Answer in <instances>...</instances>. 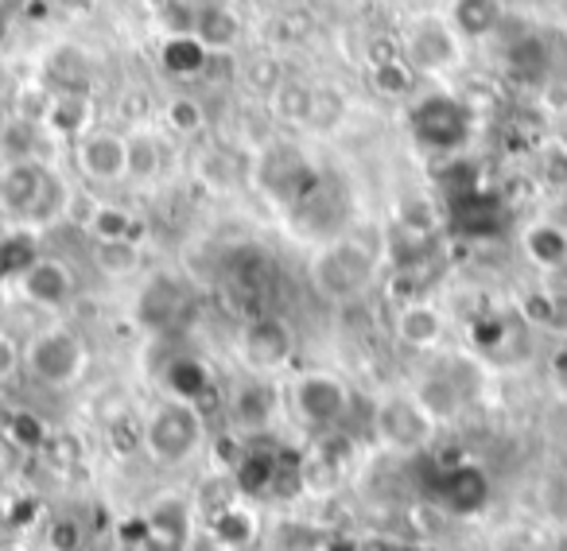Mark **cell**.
Returning <instances> with one entry per match:
<instances>
[{
	"label": "cell",
	"instance_id": "6da1fadb",
	"mask_svg": "<svg viewBox=\"0 0 567 551\" xmlns=\"http://www.w3.org/2000/svg\"><path fill=\"white\" fill-rule=\"evenodd\" d=\"M385 260V245L370 241L362 229H342L311 249L308 257V280L319 300L334 308H350L373 288Z\"/></svg>",
	"mask_w": 567,
	"mask_h": 551
},
{
	"label": "cell",
	"instance_id": "7a4b0ae2",
	"mask_svg": "<svg viewBox=\"0 0 567 551\" xmlns=\"http://www.w3.org/2000/svg\"><path fill=\"white\" fill-rule=\"evenodd\" d=\"M319 179L323 175L311 152L292 136H272L249 156V187L280 214H292L319 187Z\"/></svg>",
	"mask_w": 567,
	"mask_h": 551
},
{
	"label": "cell",
	"instance_id": "3957f363",
	"mask_svg": "<svg viewBox=\"0 0 567 551\" xmlns=\"http://www.w3.org/2000/svg\"><path fill=\"white\" fill-rule=\"evenodd\" d=\"M141 443L156 466H187L206 443V419L187 396H164L144 416Z\"/></svg>",
	"mask_w": 567,
	"mask_h": 551
},
{
	"label": "cell",
	"instance_id": "277c9868",
	"mask_svg": "<svg viewBox=\"0 0 567 551\" xmlns=\"http://www.w3.org/2000/svg\"><path fill=\"white\" fill-rule=\"evenodd\" d=\"M90 346L71 323H48L24 342V373L43 388H71L86 377Z\"/></svg>",
	"mask_w": 567,
	"mask_h": 551
},
{
	"label": "cell",
	"instance_id": "5b68a950",
	"mask_svg": "<svg viewBox=\"0 0 567 551\" xmlns=\"http://www.w3.org/2000/svg\"><path fill=\"white\" fill-rule=\"evenodd\" d=\"M370 432L381 447L396 455H416L435 439V419L416 401V393H385L370 408Z\"/></svg>",
	"mask_w": 567,
	"mask_h": 551
},
{
	"label": "cell",
	"instance_id": "8992f818",
	"mask_svg": "<svg viewBox=\"0 0 567 551\" xmlns=\"http://www.w3.org/2000/svg\"><path fill=\"white\" fill-rule=\"evenodd\" d=\"M401 55L420 79H435V74H451L463 66L466 43L455 35L443 12H424V17L409 20L401 32Z\"/></svg>",
	"mask_w": 567,
	"mask_h": 551
},
{
	"label": "cell",
	"instance_id": "52a82bcc",
	"mask_svg": "<svg viewBox=\"0 0 567 551\" xmlns=\"http://www.w3.org/2000/svg\"><path fill=\"white\" fill-rule=\"evenodd\" d=\"M350 404V385L339 377V373H327V370H308V373H296L292 385H288V408L296 412L303 427L311 432H339V424L347 419Z\"/></svg>",
	"mask_w": 567,
	"mask_h": 551
},
{
	"label": "cell",
	"instance_id": "ba28073f",
	"mask_svg": "<svg viewBox=\"0 0 567 551\" xmlns=\"http://www.w3.org/2000/svg\"><path fill=\"white\" fill-rule=\"evenodd\" d=\"M471 125H474L471 105L455 94L432 90V94L412 102V133L432 152H458L466 144V136H471Z\"/></svg>",
	"mask_w": 567,
	"mask_h": 551
},
{
	"label": "cell",
	"instance_id": "9c48e42d",
	"mask_svg": "<svg viewBox=\"0 0 567 551\" xmlns=\"http://www.w3.org/2000/svg\"><path fill=\"white\" fill-rule=\"evenodd\" d=\"M74 167L94 187H121L128 183V133L94 125L86 136L71 144Z\"/></svg>",
	"mask_w": 567,
	"mask_h": 551
},
{
	"label": "cell",
	"instance_id": "30bf717a",
	"mask_svg": "<svg viewBox=\"0 0 567 551\" xmlns=\"http://www.w3.org/2000/svg\"><path fill=\"white\" fill-rule=\"evenodd\" d=\"M17 292H20V300H28L32 308L59 315V311L71 308L74 295H79V276H74V268L66 264L63 257H32L20 268Z\"/></svg>",
	"mask_w": 567,
	"mask_h": 551
},
{
	"label": "cell",
	"instance_id": "8fae6325",
	"mask_svg": "<svg viewBox=\"0 0 567 551\" xmlns=\"http://www.w3.org/2000/svg\"><path fill=\"white\" fill-rule=\"evenodd\" d=\"M237 354H241L245 370H249L252 377H272V373H280L284 365L292 362L296 334L280 315H260L241 331Z\"/></svg>",
	"mask_w": 567,
	"mask_h": 551
},
{
	"label": "cell",
	"instance_id": "7c38bea8",
	"mask_svg": "<svg viewBox=\"0 0 567 551\" xmlns=\"http://www.w3.org/2000/svg\"><path fill=\"white\" fill-rule=\"evenodd\" d=\"M51 167L43 159H12V164H0V214L9 221H20L28 229L35 206L48 187Z\"/></svg>",
	"mask_w": 567,
	"mask_h": 551
},
{
	"label": "cell",
	"instance_id": "4fadbf2b",
	"mask_svg": "<svg viewBox=\"0 0 567 551\" xmlns=\"http://www.w3.org/2000/svg\"><path fill=\"white\" fill-rule=\"evenodd\" d=\"M443 17H447V24L455 28V35L466 48L497 40L505 32V24H509V12H505L502 0H451Z\"/></svg>",
	"mask_w": 567,
	"mask_h": 551
},
{
	"label": "cell",
	"instance_id": "5bb4252c",
	"mask_svg": "<svg viewBox=\"0 0 567 551\" xmlns=\"http://www.w3.org/2000/svg\"><path fill=\"white\" fill-rule=\"evenodd\" d=\"M447 334V315H443L435 303L427 300H409L396 308L393 315V339L396 346L404 350H416V354H427L435 350Z\"/></svg>",
	"mask_w": 567,
	"mask_h": 551
},
{
	"label": "cell",
	"instance_id": "9a60e30c",
	"mask_svg": "<svg viewBox=\"0 0 567 551\" xmlns=\"http://www.w3.org/2000/svg\"><path fill=\"white\" fill-rule=\"evenodd\" d=\"M190 35L206 48V55H234L245 40V24L229 4H203L195 12V24H190Z\"/></svg>",
	"mask_w": 567,
	"mask_h": 551
},
{
	"label": "cell",
	"instance_id": "2e32d148",
	"mask_svg": "<svg viewBox=\"0 0 567 551\" xmlns=\"http://www.w3.org/2000/svg\"><path fill=\"white\" fill-rule=\"evenodd\" d=\"M520 249L540 272H567V226L556 218H536L520 233Z\"/></svg>",
	"mask_w": 567,
	"mask_h": 551
},
{
	"label": "cell",
	"instance_id": "e0dca14e",
	"mask_svg": "<svg viewBox=\"0 0 567 551\" xmlns=\"http://www.w3.org/2000/svg\"><path fill=\"white\" fill-rule=\"evenodd\" d=\"M268 113L280 121L284 128H308L316 125V110H319V90L303 79H280L276 90L265 97Z\"/></svg>",
	"mask_w": 567,
	"mask_h": 551
},
{
	"label": "cell",
	"instance_id": "ac0fdd59",
	"mask_svg": "<svg viewBox=\"0 0 567 551\" xmlns=\"http://www.w3.org/2000/svg\"><path fill=\"white\" fill-rule=\"evenodd\" d=\"M40 128L55 141H79L94 128V102L90 94H51Z\"/></svg>",
	"mask_w": 567,
	"mask_h": 551
},
{
	"label": "cell",
	"instance_id": "d6986e66",
	"mask_svg": "<svg viewBox=\"0 0 567 551\" xmlns=\"http://www.w3.org/2000/svg\"><path fill=\"white\" fill-rule=\"evenodd\" d=\"M183 300H187V288H183L172 272H156L148 284H144L141 308H136V311H141L144 326H152V331H164V326H172L175 319H179Z\"/></svg>",
	"mask_w": 567,
	"mask_h": 551
},
{
	"label": "cell",
	"instance_id": "ffe728a7",
	"mask_svg": "<svg viewBox=\"0 0 567 551\" xmlns=\"http://www.w3.org/2000/svg\"><path fill=\"white\" fill-rule=\"evenodd\" d=\"M505 71H513L517 79L533 82V86H544L551 79V48L540 32H528L520 40H513L505 48Z\"/></svg>",
	"mask_w": 567,
	"mask_h": 551
},
{
	"label": "cell",
	"instance_id": "44dd1931",
	"mask_svg": "<svg viewBox=\"0 0 567 551\" xmlns=\"http://www.w3.org/2000/svg\"><path fill=\"white\" fill-rule=\"evenodd\" d=\"M90 260L105 280H128L144 268L141 237H125V241H94L90 245Z\"/></svg>",
	"mask_w": 567,
	"mask_h": 551
},
{
	"label": "cell",
	"instance_id": "7402d4cb",
	"mask_svg": "<svg viewBox=\"0 0 567 551\" xmlns=\"http://www.w3.org/2000/svg\"><path fill=\"white\" fill-rule=\"evenodd\" d=\"M412 393H416V401L424 404L427 412H432L435 424H440V419H451L458 408H463V401H466V388L458 385V377L451 370L427 373V377L420 381Z\"/></svg>",
	"mask_w": 567,
	"mask_h": 551
},
{
	"label": "cell",
	"instance_id": "603a6c76",
	"mask_svg": "<svg viewBox=\"0 0 567 551\" xmlns=\"http://www.w3.org/2000/svg\"><path fill=\"white\" fill-rule=\"evenodd\" d=\"M420 86V74L409 66V59H381V63H370V90L385 102H409Z\"/></svg>",
	"mask_w": 567,
	"mask_h": 551
},
{
	"label": "cell",
	"instance_id": "cb8c5ba5",
	"mask_svg": "<svg viewBox=\"0 0 567 551\" xmlns=\"http://www.w3.org/2000/svg\"><path fill=\"white\" fill-rule=\"evenodd\" d=\"M40 121H28L12 113L9 121H0V164L12 159H40Z\"/></svg>",
	"mask_w": 567,
	"mask_h": 551
},
{
	"label": "cell",
	"instance_id": "d4e9b609",
	"mask_svg": "<svg viewBox=\"0 0 567 551\" xmlns=\"http://www.w3.org/2000/svg\"><path fill=\"white\" fill-rule=\"evenodd\" d=\"M198 175H203L210 187L218 190H234L237 183H249V159L234 156L229 148H221V144H214V148H206L203 156H198Z\"/></svg>",
	"mask_w": 567,
	"mask_h": 551
},
{
	"label": "cell",
	"instance_id": "484cf974",
	"mask_svg": "<svg viewBox=\"0 0 567 551\" xmlns=\"http://www.w3.org/2000/svg\"><path fill=\"white\" fill-rule=\"evenodd\" d=\"M164 171V144L148 128L128 133V179H156Z\"/></svg>",
	"mask_w": 567,
	"mask_h": 551
},
{
	"label": "cell",
	"instance_id": "4316f807",
	"mask_svg": "<svg viewBox=\"0 0 567 551\" xmlns=\"http://www.w3.org/2000/svg\"><path fill=\"white\" fill-rule=\"evenodd\" d=\"M86 233L94 241H125V237H136V218L117 202H97L86 218Z\"/></svg>",
	"mask_w": 567,
	"mask_h": 551
},
{
	"label": "cell",
	"instance_id": "83f0119b",
	"mask_svg": "<svg viewBox=\"0 0 567 551\" xmlns=\"http://www.w3.org/2000/svg\"><path fill=\"white\" fill-rule=\"evenodd\" d=\"M206 105L198 102V97H190V94H175V97H167V105H164V125L172 128L175 136H198V133H206Z\"/></svg>",
	"mask_w": 567,
	"mask_h": 551
},
{
	"label": "cell",
	"instance_id": "f1b7e54d",
	"mask_svg": "<svg viewBox=\"0 0 567 551\" xmlns=\"http://www.w3.org/2000/svg\"><path fill=\"white\" fill-rule=\"evenodd\" d=\"M536 179L548 190H567V141L551 136L536 148Z\"/></svg>",
	"mask_w": 567,
	"mask_h": 551
},
{
	"label": "cell",
	"instance_id": "f546056e",
	"mask_svg": "<svg viewBox=\"0 0 567 551\" xmlns=\"http://www.w3.org/2000/svg\"><path fill=\"white\" fill-rule=\"evenodd\" d=\"M164 63L172 66L175 74H195L210 63V55H206L203 43L187 32V35H172V40L164 43Z\"/></svg>",
	"mask_w": 567,
	"mask_h": 551
},
{
	"label": "cell",
	"instance_id": "4dcf8cb0",
	"mask_svg": "<svg viewBox=\"0 0 567 551\" xmlns=\"http://www.w3.org/2000/svg\"><path fill=\"white\" fill-rule=\"evenodd\" d=\"M303 35H311V17H303V12H280V17L272 20L276 43L296 48V43H303Z\"/></svg>",
	"mask_w": 567,
	"mask_h": 551
},
{
	"label": "cell",
	"instance_id": "1f68e13d",
	"mask_svg": "<svg viewBox=\"0 0 567 551\" xmlns=\"http://www.w3.org/2000/svg\"><path fill=\"white\" fill-rule=\"evenodd\" d=\"M20 370H24V346L12 334L0 331V385L17 377Z\"/></svg>",
	"mask_w": 567,
	"mask_h": 551
},
{
	"label": "cell",
	"instance_id": "d6a6232c",
	"mask_svg": "<svg viewBox=\"0 0 567 551\" xmlns=\"http://www.w3.org/2000/svg\"><path fill=\"white\" fill-rule=\"evenodd\" d=\"M59 12H66V17H90V12L102 4V0H51Z\"/></svg>",
	"mask_w": 567,
	"mask_h": 551
},
{
	"label": "cell",
	"instance_id": "836d02e7",
	"mask_svg": "<svg viewBox=\"0 0 567 551\" xmlns=\"http://www.w3.org/2000/svg\"><path fill=\"white\" fill-rule=\"evenodd\" d=\"M548 501H551V512H556L559 520H567V474L556 481V486H551Z\"/></svg>",
	"mask_w": 567,
	"mask_h": 551
},
{
	"label": "cell",
	"instance_id": "e575fe53",
	"mask_svg": "<svg viewBox=\"0 0 567 551\" xmlns=\"http://www.w3.org/2000/svg\"><path fill=\"white\" fill-rule=\"evenodd\" d=\"M502 4H505V12H509V17H525V12L544 9L548 0H502Z\"/></svg>",
	"mask_w": 567,
	"mask_h": 551
},
{
	"label": "cell",
	"instance_id": "d590c367",
	"mask_svg": "<svg viewBox=\"0 0 567 551\" xmlns=\"http://www.w3.org/2000/svg\"><path fill=\"white\" fill-rule=\"evenodd\" d=\"M551 373H556V381H559V385L567 388V346H564V350H559V354H556V362H551Z\"/></svg>",
	"mask_w": 567,
	"mask_h": 551
},
{
	"label": "cell",
	"instance_id": "8d00e7d4",
	"mask_svg": "<svg viewBox=\"0 0 567 551\" xmlns=\"http://www.w3.org/2000/svg\"><path fill=\"white\" fill-rule=\"evenodd\" d=\"M327 4H334V9H358V4H365V0H327Z\"/></svg>",
	"mask_w": 567,
	"mask_h": 551
},
{
	"label": "cell",
	"instance_id": "74e56055",
	"mask_svg": "<svg viewBox=\"0 0 567 551\" xmlns=\"http://www.w3.org/2000/svg\"><path fill=\"white\" fill-rule=\"evenodd\" d=\"M564 40H567V17H564Z\"/></svg>",
	"mask_w": 567,
	"mask_h": 551
},
{
	"label": "cell",
	"instance_id": "f35d334b",
	"mask_svg": "<svg viewBox=\"0 0 567 551\" xmlns=\"http://www.w3.org/2000/svg\"><path fill=\"white\" fill-rule=\"evenodd\" d=\"M564 141H567V117H564Z\"/></svg>",
	"mask_w": 567,
	"mask_h": 551
}]
</instances>
